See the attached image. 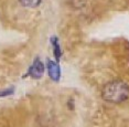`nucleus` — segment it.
<instances>
[{
	"instance_id": "f257e3e1",
	"label": "nucleus",
	"mask_w": 129,
	"mask_h": 127,
	"mask_svg": "<svg viewBox=\"0 0 129 127\" xmlns=\"http://www.w3.org/2000/svg\"><path fill=\"white\" fill-rule=\"evenodd\" d=\"M102 96L110 103H122L129 97V86L122 81H113L105 85Z\"/></svg>"
},
{
	"instance_id": "f03ea898",
	"label": "nucleus",
	"mask_w": 129,
	"mask_h": 127,
	"mask_svg": "<svg viewBox=\"0 0 129 127\" xmlns=\"http://www.w3.org/2000/svg\"><path fill=\"white\" fill-rule=\"evenodd\" d=\"M43 73H44V65L39 59H37L31 65V67L29 69L28 74L31 75V78L33 79H40L43 75Z\"/></svg>"
},
{
	"instance_id": "7ed1b4c3",
	"label": "nucleus",
	"mask_w": 129,
	"mask_h": 127,
	"mask_svg": "<svg viewBox=\"0 0 129 127\" xmlns=\"http://www.w3.org/2000/svg\"><path fill=\"white\" fill-rule=\"evenodd\" d=\"M48 71L49 75L51 80H53L54 82H57L61 78V69L60 65L57 64V62L54 61H48Z\"/></svg>"
},
{
	"instance_id": "20e7f679",
	"label": "nucleus",
	"mask_w": 129,
	"mask_h": 127,
	"mask_svg": "<svg viewBox=\"0 0 129 127\" xmlns=\"http://www.w3.org/2000/svg\"><path fill=\"white\" fill-rule=\"evenodd\" d=\"M52 45H53V49H54V57L56 59V61H58L62 57V51H61V46L58 44L56 38H53L52 39Z\"/></svg>"
},
{
	"instance_id": "39448f33",
	"label": "nucleus",
	"mask_w": 129,
	"mask_h": 127,
	"mask_svg": "<svg viewBox=\"0 0 129 127\" xmlns=\"http://www.w3.org/2000/svg\"><path fill=\"white\" fill-rule=\"evenodd\" d=\"M42 0H19V2L23 7L27 8H36L38 6H40Z\"/></svg>"
}]
</instances>
